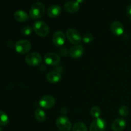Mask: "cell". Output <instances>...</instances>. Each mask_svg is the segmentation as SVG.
<instances>
[{"label":"cell","mask_w":131,"mask_h":131,"mask_svg":"<svg viewBox=\"0 0 131 131\" xmlns=\"http://www.w3.org/2000/svg\"><path fill=\"white\" fill-rule=\"evenodd\" d=\"M45 13V6L42 3L37 2L33 4L29 10V16L33 19H39Z\"/></svg>","instance_id":"1"},{"label":"cell","mask_w":131,"mask_h":131,"mask_svg":"<svg viewBox=\"0 0 131 131\" xmlns=\"http://www.w3.org/2000/svg\"><path fill=\"white\" fill-rule=\"evenodd\" d=\"M33 30L40 37H46L49 33V28L45 22L37 20L33 24Z\"/></svg>","instance_id":"2"},{"label":"cell","mask_w":131,"mask_h":131,"mask_svg":"<svg viewBox=\"0 0 131 131\" xmlns=\"http://www.w3.org/2000/svg\"><path fill=\"white\" fill-rule=\"evenodd\" d=\"M66 37L68 40L74 45L79 44L82 41V37L79 32L74 28H69L67 31Z\"/></svg>","instance_id":"3"},{"label":"cell","mask_w":131,"mask_h":131,"mask_svg":"<svg viewBox=\"0 0 131 131\" xmlns=\"http://www.w3.org/2000/svg\"><path fill=\"white\" fill-rule=\"evenodd\" d=\"M42 61V56L38 52H31L27 54L25 57L26 63L31 67L38 66L40 65Z\"/></svg>","instance_id":"4"},{"label":"cell","mask_w":131,"mask_h":131,"mask_svg":"<svg viewBox=\"0 0 131 131\" xmlns=\"http://www.w3.org/2000/svg\"><path fill=\"white\" fill-rule=\"evenodd\" d=\"M31 44L27 40H20L15 44V49L17 52L20 54H25L30 51Z\"/></svg>","instance_id":"5"},{"label":"cell","mask_w":131,"mask_h":131,"mask_svg":"<svg viewBox=\"0 0 131 131\" xmlns=\"http://www.w3.org/2000/svg\"><path fill=\"white\" fill-rule=\"evenodd\" d=\"M56 124L57 127L61 131H70L72 124L69 119L65 116H60L56 119Z\"/></svg>","instance_id":"6"},{"label":"cell","mask_w":131,"mask_h":131,"mask_svg":"<svg viewBox=\"0 0 131 131\" xmlns=\"http://www.w3.org/2000/svg\"><path fill=\"white\" fill-rule=\"evenodd\" d=\"M56 103L55 99L51 95H45L39 101V105L42 108L48 110L54 107Z\"/></svg>","instance_id":"7"},{"label":"cell","mask_w":131,"mask_h":131,"mask_svg":"<svg viewBox=\"0 0 131 131\" xmlns=\"http://www.w3.org/2000/svg\"><path fill=\"white\" fill-rule=\"evenodd\" d=\"M106 125V122L104 119L96 118L90 124L89 131H105Z\"/></svg>","instance_id":"8"},{"label":"cell","mask_w":131,"mask_h":131,"mask_svg":"<svg viewBox=\"0 0 131 131\" xmlns=\"http://www.w3.org/2000/svg\"><path fill=\"white\" fill-rule=\"evenodd\" d=\"M43 60L47 65L54 66V65H57L58 64L60 63V61H61V58L57 54L50 52V53H47L43 57Z\"/></svg>","instance_id":"9"},{"label":"cell","mask_w":131,"mask_h":131,"mask_svg":"<svg viewBox=\"0 0 131 131\" xmlns=\"http://www.w3.org/2000/svg\"><path fill=\"white\" fill-rule=\"evenodd\" d=\"M52 42L54 46L57 47H61L65 43V35L61 31H57L52 36Z\"/></svg>","instance_id":"10"},{"label":"cell","mask_w":131,"mask_h":131,"mask_svg":"<svg viewBox=\"0 0 131 131\" xmlns=\"http://www.w3.org/2000/svg\"><path fill=\"white\" fill-rule=\"evenodd\" d=\"M69 56L72 58H79L83 56L84 53V48L81 45H75L72 47L69 50Z\"/></svg>","instance_id":"11"},{"label":"cell","mask_w":131,"mask_h":131,"mask_svg":"<svg viewBox=\"0 0 131 131\" xmlns=\"http://www.w3.org/2000/svg\"><path fill=\"white\" fill-rule=\"evenodd\" d=\"M111 31L115 36H121L124 32V28L123 24L119 21H114L111 23Z\"/></svg>","instance_id":"12"},{"label":"cell","mask_w":131,"mask_h":131,"mask_svg":"<svg viewBox=\"0 0 131 131\" xmlns=\"http://www.w3.org/2000/svg\"><path fill=\"white\" fill-rule=\"evenodd\" d=\"M126 127V121L122 118H116L111 124V129L114 131H122Z\"/></svg>","instance_id":"13"},{"label":"cell","mask_w":131,"mask_h":131,"mask_svg":"<svg viewBox=\"0 0 131 131\" xmlns=\"http://www.w3.org/2000/svg\"><path fill=\"white\" fill-rule=\"evenodd\" d=\"M79 4L76 1H69L65 4L64 8L67 12L74 14L79 10Z\"/></svg>","instance_id":"14"},{"label":"cell","mask_w":131,"mask_h":131,"mask_svg":"<svg viewBox=\"0 0 131 131\" xmlns=\"http://www.w3.org/2000/svg\"><path fill=\"white\" fill-rule=\"evenodd\" d=\"M47 15L51 18H56L58 17L61 13V8L58 5H51L47 9Z\"/></svg>","instance_id":"15"},{"label":"cell","mask_w":131,"mask_h":131,"mask_svg":"<svg viewBox=\"0 0 131 131\" xmlns=\"http://www.w3.org/2000/svg\"><path fill=\"white\" fill-rule=\"evenodd\" d=\"M46 79L49 83H57L61 79V75L57 71H51L47 74Z\"/></svg>","instance_id":"16"},{"label":"cell","mask_w":131,"mask_h":131,"mask_svg":"<svg viewBox=\"0 0 131 131\" xmlns=\"http://www.w3.org/2000/svg\"><path fill=\"white\" fill-rule=\"evenodd\" d=\"M14 18L18 22H26L28 20L29 17L26 12L23 10H17L14 13Z\"/></svg>","instance_id":"17"},{"label":"cell","mask_w":131,"mask_h":131,"mask_svg":"<svg viewBox=\"0 0 131 131\" xmlns=\"http://www.w3.org/2000/svg\"><path fill=\"white\" fill-rule=\"evenodd\" d=\"M35 116L40 122H43L46 120V114L42 109L38 108L35 111Z\"/></svg>","instance_id":"18"},{"label":"cell","mask_w":131,"mask_h":131,"mask_svg":"<svg viewBox=\"0 0 131 131\" xmlns=\"http://www.w3.org/2000/svg\"><path fill=\"white\" fill-rule=\"evenodd\" d=\"M72 131H88V129L85 124L81 122H78L73 126Z\"/></svg>","instance_id":"19"},{"label":"cell","mask_w":131,"mask_h":131,"mask_svg":"<svg viewBox=\"0 0 131 131\" xmlns=\"http://www.w3.org/2000/svg\"><path fill=\"white\" fill-rule=\"evenodd\" d=\"M9 123V118L8 115L5 112L0 111V125L6 126Z\"/></svg>","instance_id":"20"},{"label":"cell","mask_w":131,"mask_h":131,"mask_svg":"<svg viewBox=\"0 0 131 131\" xmlns=\"http://www.w3.org/2000/svg\"><path fill=\"white\" fill-rule=\"evenodd\" d=\"M90 114L93 117L99 118L102 115V111L98 106H93L90 111Z\"/></svg>","instance_id":"21"},{"label":"cell","mask_w":131,"mask_h":131,"mask_svg":"<svg viewBox=\"0 0 131 131\" xmlns=\"http://www.w3.org/2000/svg\"><path fill=\"white\" fill-rule=\"evenodd\" d=\"M129 110L127 106H120V108L118 110V113L119 115H120L122 117H125L127 115L129 114Z\"/></svg>","instance_id":"22"},{"label":"cell","mask_w":131,"mask_h":131,"mask_svg":"<svg viewBox=\"0 0 131 131\" xmlns=\"http://www.w3.org/2000/svg\"><path fill=\"white\" fill-rule=\"evenodd\" d=\"M82 40L86 43H89L93 40V37L90 33H86L82 37Z\"/></svg>","instance_id":"23"},{"label":"cell","mask_w":131,"mask_h":131,"mask_svg":"<svg viewBox=\"0 0 131 131\" xmlns=\"http://www.w3.org/2000/svg\"><path fill=\"white\" fill-rule=\"evenodd\" d=\"M32 33V28L29 26H25L21 29V33L23 35L28 36Z\"/></svg>","instance_id":"24"},{"label":"cell","mask_w":131,"mask_h":131,"mask_svg":"<svg viewBox=\"0 0 131 131\" xmlns=\"http://www.w3.org/2000/svg\"><path fill=\"white\" fill-rule=\"evenodd\" d=\"M126 13H127V15L128 18L131 20V4L128 5L127 7Z\"/></svg>","instance_id":"25"},{"label":"cell","mask_w":131,"mask_h":131,"mask_svg":"<svg viewBox=\"0 0 131 131\" xmlns=\"http://www.w3.org/2000/svg\"><path fill=\"white\" fill-rule=\"evenodd\" d=\"M60 54L63 56H67L68 54H69V52H68V50L65 48H62L60 50Z\"/></svg>","instance_id":"26"},{"label":"cell","mask_w":131,"mask_h":131,"mask_svg":"<svg viewBox=\"0 0 131 131\" xmlns=\"http://www.w3.org/2000/svg\"><path fill=\"white\" fill-rule=\"evenodd\" d=\"M75 1H76L79 4H81V3H83L85 0H75Z\"/></svg>","instance_id":"27"},{"label":"cell","mask_w":131,"mask_h":131,"mask_svg":"<svg viewBox=\"0 0 131 131\" xmlns=\"http://www.w3.org/2000/svg\"><path fill=\"white\" fill-rule=\"evenodd\" d=\"M0 131H2V129L1 127H0Z\"/></svg>","instance_id":"28"}]
</instances>
